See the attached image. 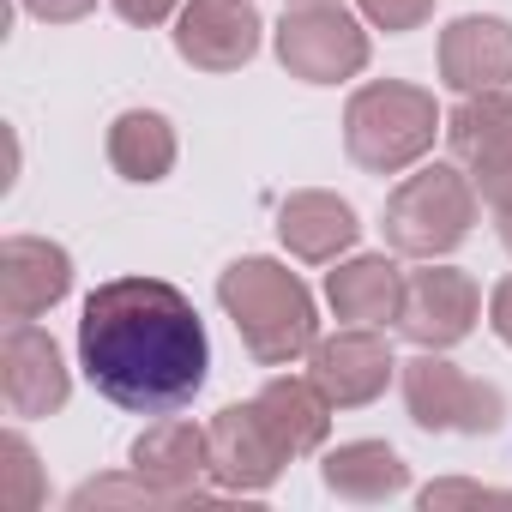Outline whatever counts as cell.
Segmentation results:
<instances>
[{
	"label": "cell",
	"mask_w": 512,
	"mask_h": 512,
	"mask_svg": "<svg viewBox=\"0 0 512 512\" xmlns=\"http://www.w3.org/2000/svg\"><path fill=\"white\" fill-rule=\"evenodd\" d=\"M79 362L91 386L133 416H175L211 368L193 302L163 278L97 284L79 320Z\"/></svg>",
	"instance_id": "obj_1"
},
{
	"label": "cell",
	"mask_w": 512,
	"mask_h": 512,
	"mask_svg": "<svg viewBox=\"0 0 512 512\" xmlns=\"http://www.w3.org/2000/svg\"><path fill=\"white\" fill-rule=\"evenodd\" d=\"M217 302L223 314L235 320L241 344L253 362L266 368H284L296 356H308L320 338V320H314V296L296 272H284L278 260H235L223 278H217Z\"/></svg>",
	"instance_id": "obj_2"
},
{
	"label": "cell",
	"mask_w": 512,
	"mask_h": 512,
	"mask_svg": "<svg viewBox=\"0 0 512 512\" xmlns=\"http://www.w3.org/2000/svg\"><path fill=\"white\" fill-rule=\"evenodd\" d=\"M434 127H440L434 97H428L422 85H398V79L362 85V91L350 97V109H344V145H350V157H356L362 169H374V175L410 169V163L434 145Z\"/></svg>",
	"instance_id": "obj_3"
},
{
	"label": "cell",
	"mask_w": 512,
	"mask_h": 512,
	"mask_svg": "<svg viewBox=\"0 0 512 512\" xmlns=\"http://www.w3.org/2000/svg\"><path fill=\"white\" fill-rule=\"evenodd\" d=\"M476 223V187L452 169V163H434L410 181H398V193L386 199V241L410 260H440L452 253Z\"/></svg>",
	"instance_id": "obj_4"
},
{
	"label": "cell",
	"mask_w": 512,
	"mask_h": 512,
	"mask_svg": "<svg viewBox=\"0 0 512 512\" xmlns=\"http://www.w3.org/2000/svg\"><path fill=\"white\" fill-rule=\"evenodd\" d=\"M404 404H410V422L428 434H494L506 416L500 386L470 380L464 368H452L434 350L404 362Z\"/></svg>",
	"instance_id": "obj_5"
},
{
	"label": "cell",
	"mask_w": 512,
	"mask_h": 512,
	"mask_svg": "<svg viewBox=\"0 0 512 512\" xmlns=\"http://www.w3.org/2000/svg\"><path fill=\"white\" fill-rule=\"evenodd\" d=\"M278 61L308 85H338L368 67V31L344 7H290L278 25Z\"/></svg>",
	"instance_id": "obj_6"
},
{
	"label": "cell",
	"mask_w": 512,
	"mask_h": 512,
	"mask_svg": "<svg viewBox=\"0 0 512 512\" xmlns=\"http://www.w3.org/2000/svg\"><path fill=\"white\" fill-rule=\"evenodd\" d=\"M205 434H211V476L229 494H260L290 464V452L272 434V422L260 416V404H229V410H217Z\"/></svg>",
	"instance_id": "obj_7"
},
{
	"label": "cell",
	"mask_w": 512,
	"mask_h": 512,
	"mask_svg": "<svg viewBox=\"0 0 512 512\" xmlns=\"http://www.w3.org/2000/svg\"><path fill=\"white\" fill-rule=\"evenodd\" d=\"M476 314H482V296L464 272L452 266H428L404 284V314H398V332L416 344V350H452L476 332Z\"/></svg>",
	"instance_id": "obj_8"
},
{
	"label": "cell",
	"mask_w": 512,
	"mask_h": 512,
	"mask_svg": "<svg viewBox=\"0 0 512 512\" xmlns=\"http://www.w3.org/2000/svg\"><path fill=\"white\" fill-rule=\"evenodd\" d=\"M175 49L187 67L235 73L260 49V13H253V0H187L175 19Z\"/></svg>",
	"instance_id": "obj_9"
},
{
	"label": "cell",
	"mask_w": 512,
	"mask_h": 512,
	"mask_svg": "<svg viewBox=\"0 0 512 512\" xmlns=\"http://www.w3.org/2000/svg\"><path fill=\"white\" fill-rule=\"evenodd\" d=\"M0 392H7L13 416H55L73 392L55 338L37 332L31 320H13V332L0 338Z\"/></svg>",
	"instance_id": "obj_10"
},
{
	"label": "cell",
	"mask_w": 512,
	"mask_h": 512,
	"mask_svg": "<svg viewBox=\"0 0 512 512\" xmlns=\"http://www.w3.org/2000/svg\"><path fill=\"white\" fill-rule=\"evenodd\" d=\"M211 470V434L193 422H157L133 440V476H145L169 506H205L199 476Z\"/></svg>",
	"instance_id": "obj_11"
},
{
	"label": "cell",
	"mask_w": 512,
	"mask_h": 512,
	"mask_svg": "<svg viewBox=\"0 0 512 512\" xmlns=\"http://www.w3.org/2000/svg\"><path fill=\"white\" fill-rule=\"evenodd\" d=\"M314 386L332 398V410H356V404H374L392 380V350L374 326H356V332H338V338H320L314 350Z\"/></svg>",
	"instance_id": "obj_12"
},
{
	"label": "cell",
	"mask_w": 512,
	"mask_h": 512,
	"mask_svg": "<svg viewBox=\"0 0 512 512\" xmlns=\"http://www.w3.org/2000/svg\"><path fill=\"white\" fill-rule=\"evenodd\" d=\"M73 284V260L67 247L37 241V235H13L0 247V314L7 320H37L49 314Z\"/></svg>",
	"instance_id": "obj_13"
},
{
	"label": "cell",
	"mask_w": 512,
	"mask_h": 512,
	"mask_svg": "<svg viewBox=\"0 0 512 512\" xmlns=\"http://www.w3.org/2000/svg\"><path fill=\"white\" fill-rule=\"evenodd\" d=\"M440 79L464 97L500 91L512 79V25L506 19H458L440 37Z\"/></svg>",
	"instance_id": "obj_14"
},
{
	"label": "cell",
	"mask_w": 512,
	"mask_h": 512,
	"mask_svg": "<svg viewBox=\"0 0 512 512\" xmlns=\"http://www.w3.org/2000/svg\"><path fill=\"white\" fill-rule=\"evenodd\" d=\"M356 229H362L356 211H350L338 193H320V187L290 193L284 211H278V235H284V247L296 253V260H308V266L338 260V253L356 241Z\"/></svg>",
	"instance_id": "obj_15"
},
{
	"label": "cell",
	"mask_w": 512,
	"mask_h": 512,
	"mask_svg": "<svg viewBox=\"0 0 512 512\" xmlns=\"http://www.w3.org/2000/svg\"><path fill=\"white\" fill-rule=\"evenodd\" d=\"M404 284H410V278H404L392 260L362 253V260H350V266H338V272L326 278V296H332L338 320H350V326H398V314H404Z\"/></svg>",
	"instance_id": "obj_16"
},
{
	"label": "cell",
	"mask_w": 512,
	"mask_h": 512,
	"mask_svg": "<svg viewBox=\"0 0 512 512\" xmlns=\"http://www.w3.org/2000/svg\"><path fill=\"white\" fill-rule=\"evenodd\" d=\"M320 476H326V488H332L338 500H362V506H368V500H392V494L410 482L404 458H398L386 440H350V446L326 452Z\"/></svg>",
	"instance_id": "obj_17"
},
{
	"label": "cell",
	"mask_w": 512,
	"mask_h": 512,
	"mask_svg": "<svg viewBox=\"0 0 512 512\" xmlns=\"http://www.w3.org/2000/svg\"><path fill=\"white\" fill-rule=\"evenodd\" d=\"M253 404H260V416L272 422V434L284 440L290 458L314 452V446L326 440V428H332V398L314 386V374H308V380H272Z\"/></svg>",
	"instance_id": "obj_18"
},
{
	"label": "cell",
	"mask_w": 512,
	"mask_h": 512,
	"mask_svg": "<svg viewBox=\"0 0 512 512\" xmlns=\"http://www.w3.org/2000/svg\"><path fill=\"white\" fill-rule=\"evenodd\" d=\"M109 163L127 181H163L175 169V127L151 109H127L109 127Z\"/></svg>",
	"instance_id": "obj_19"
},
{
	"label": "cell",
	"mask_w": 512,
	"mask_h": 512,
	"mask_svg": "<svg viewBox=\"0 0 512 512\" xmlns=\"http://www.w3.org/2000/svg\"><path fill=\"white\" fill-rule=\"evenodd\" d=\"M446 139H452V151L470 169L488 163V157H500V151H512V91H476V97H464L452 109V121H446Z\"/></svg>",
	"instance_id": "obj_20"
},
{
	"label": "cell",
	"mask_w": 512,
	"mask_h": 512,
	"mask_svg": "<svg viewBox=\"0 0 512 512\" xmlns=\"http://www.w3.org/2000/svg\"><path fill=\"white\" fill-rule=\"evenodd\" d=\"M0 506H7V512L43 506V476H37V452L25 446V434L0 440Z\"/></svg>",
	"instance_id": "obj_21"
},
{
	"label": "cell",
	"mask_w": 512,
	"mask_h": 512,
	"mask_svg": "<svg viewBox=\"0 0 512 512\" xmlns=\"http://www.w3.org/2000/svg\"><path fill=\"white\" fill-rule=\"evenodd\" d=\"M73 506L85 512V506H169L145 476H133V482H121V476H103V482H85L79 494H73Z\"/></svg>",
	"instance_id": "obj_22"
},
{
	"label": "cell",
	"mask_w": 512,
	"mask_h": 512,
	"mask_svg": "<svg viewBox=\"0 0 512 512\" xmlns=\"http://www.w3.org/2000/svg\"><path fill=\"white\" fill-rule=\"evenodd\" d=\"M446 506H512V488H482V482H428V488H422V512H446Z\"/></svg>",
	"instance_id": "obj_23"
},
{
	"label": "cell",
	"mask_w": 512,
	"mask_h": 512,
	"mask_svg": "<svg viewBox=\"0 0 512 512\" xmlns=\"http://www.w3.org/2000/svg\"><path fill=\"white\" fill-rule=\"evenodd\" d=\"M434 13V0H362V19L380 31H416Z\"/></svg>",
	"instance_id": "obj_24"
},
{
	"label": "cell",
	"mask_w": 512,
	"mask_h": 512,
	"mask_svg": "<svg viewBox=\"0 0 512 512\" xmlns=\"http://www.w3.org/2000/svg\"><path fill=\"white\" fill-rule=\"evenodd\" d=\"M476 193L488 199V211H494V217H506V211H512V151H500V157L476 163Z\"/></svg>",
	"instance_id": "obj_25"
},
{
	"label": "cell",
	"mask_w": 512,
	"mask_h": 512,
	"mask_svg": "<svg viewBox=\"0 0 512 512\" xmlns=\"http://www.w3.org/2000/svg\"><path fill=\"white\" fill-rule=\"evenodd\" d=\"M25 7L37 13V19H49V25H73V19H85L97 0H25Z\"/></svg>",
	"instance_id": "obj_26"
},
{
	"label": "cell",
	"mask_w": 512,
	"mask_h": 512,
	"mask_svg": "<svg viewBox=\"0 0 512 512\" xmlns=\"http://www.w3.org/2000/svg\"><path fill=\"white\" fill-rule=\"evenodd\" d=\"M115 13H121L127 25H163V19L175 13V0H115Z\"/></svg>",
	"instance_id": "obj_27"
},
{
	"label": "cell",
	"mask_w": 512,
	"mask_h": 512,
	"mask_svg": "<svg viewBox=\"0 0 512 512\" xmlns=\"http://www.w3.org/2000/svg\"><path fill=\"white\" fill-rule=\"evenodd\" d=\"M488 326L500 332V344L512 350V278L506 284H494V296H488Z\"/></svg>",
	"instance_id": "obj_28"
},
{
	"label": "cell",
	"mask_w": 512,
	"mask_h": 512,
	"mask_svg": "<svg viewBox=\"0 0 512 512\" xmlns=\"http://www.w3.org/2000/svg\"><path fill=\"white\" fill-rule=\"evenodd\" d=\"M494 223H500V241H506V253H512V211H506V217H494Z\"/></svg>",
	"instance_id": "obj_29"
},
{
	"label": "cell",
	"mask_w": 512,
	"mask_h": 512,
	"mask_svg": "<svg viewBox=\"0 0 512 512\" xmlns=\"http://www.w3.org/2000/svg\"><path fill=\"white\" fill-rule=\"evenodd\" d=\"M290 7H338V0H290Z\"/></svg>",
	"instance_id": "obj_30"
}]
</instances>
